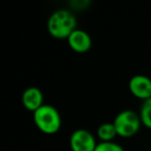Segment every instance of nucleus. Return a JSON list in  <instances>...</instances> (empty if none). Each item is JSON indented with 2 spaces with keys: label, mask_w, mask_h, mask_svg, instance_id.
I'll return each instance as SVG.
<instances>
[{
  "label": "nucleus",
  "mask_w": 151,
  "mask_h": 151,
  "mask_svg": "<svg viewBox=\"0 0 151 151\" xmlns=\"http://www.w3.org/2000/svg\"><path fill=\"white\" fill-rule=\"evenodd\" d=\"M78 21L75 14L66 9H60L53 12L47 22V29L51 36L57 40H67L75 31Z\"/></svg>",
  "instance_id": "obj_1"
},
{
  "label": "nucleus",
  "mask_w": 151,
  "mask_h": 151,
  "mask_svg": "<svg viewBox=\"0 0 151 151\" xmlns=\"http://www.w3.org/2000/svg\"><path fill=\"white\" fill-rule=\"evenodd\" d=\"M33 121L36 127L46 134H57L62 124L58 110L53 106L46 104L33 113Z\"/></svg>",
  "instance_id": "obj_2"
},
{
  "label": "nucleus",
  "mask_w": 151,
  "mask_h": 151,
  "mask_svg": "<svg viewBox=\"0 0 151 151\" xmlns=\"http://www.w3.org/2000/svg\"><path fill=\"white\" fill-rule=\"evenodd\" d=\"M117 134L121 138H130L137 134L142 125L139 113L132 110L119 112L113 121Z\"/></svg>",
  "instance_id": "obj_3"
},
{
  "label": "nucleus",
  "mask_w": 151,
  "mask_h": 151,
  "mask_svg": "<svg viewBox=\"0 0 151 151\" xmlns=\"http://www.w3.org/2000/svg\"><path fill=\"white\" fill-rule=\"evenodd\" d=\"M96 145L95 137L84 128L73 130L69 138V147L71 151H94Z\"/></svg>",
  "instance_id": "obj_4"
},
{
  "label": "nucleus",
  "mask_w": 151,
  "mask_h": 151,
  "mask_svg": "<svg viewBox=\"0 0 151 151\" xmlns=\"http://www.w3.org/2000/svg\"><path fill=\"white\" fill-rule=\"evenodd\" d=\"M129 92L134 97L142 101L151 97V79L145 75H136L128 82Z\"/></svg>",
  "instance_id": "obj_5"
},
{
  "label": "nucleus",
  "mask_w": 151,
  "mask_h": 151,
  "mask_svg": "<svg viewBox=\"0 0 151 151\" xmlns=\"http://www.w3.org/2000/svg\"><path fill=\"white\" fill-rule=\"evenodd\" d=\"M69 48L76 53L84 54L87 53L92 47V38L88 32L82 29H76L67 38Z\"/></svg>",
  "instance_id": "obj_6"
},
{
  "label": "nucleus",
  "mask_w": 151,
  "mask_h": 151,
  "mask_svg": "<svg viewBox=\"0 0 151 151\" xmlns=\"http://www.w3.org/2000/svg\"><path fill=\"white\" fill-rule=\"evenodd\" d=\"M23 107L34 113L42 106H44V93L37 87H28L23 91L21 97Z\"/></svg>",
  "instance_id": "obj_7"
},
{
  "label": "nucleus",
  "mask_w": 151,
  "mask_h": 151,
  "mask_svg": "<svg viewBox=\"0 0 151 151\" xmlns=\"http://www.w3.org/2000/svg\"><path fill=\"white\" fill-rule=\"evenodd\" d=\"M96 136L101 142H113L118 134L113 122H105L97 127Z\"/></svg>",
  "instance_id": "obj_8"
},
{
  "label": "nucleus",
  "mask_w": 151,
  "mask_h": 151,
  "mask_svg": "<svg viewBox=\"0 0 151 151\" xmlns=\"http://www.w3.org/2000/svg\"><path fill=\"white\" fill-rule=\"evenodd\" d=\"M139 115H140L142 125L151 129V97L142 101Z\"/></svg>",
  "instance_id": "obj_9"
},
{
  "label": "nucleus",
  "mask_w": 151,
  "mask_h": 151,
  "mask_svg": "<svg viewBox=\"0 0 151 151\" xmlns=\"http://www.w3.org/2000/svg\"><path fill=\"white\" fill-rule=\"evenodd\" d=\"M94 151H125L124 148L116 142H99Z\"/></svg>",
  "instance_id": "obj_10"
}]
</instances>
